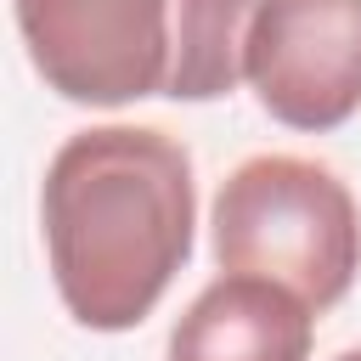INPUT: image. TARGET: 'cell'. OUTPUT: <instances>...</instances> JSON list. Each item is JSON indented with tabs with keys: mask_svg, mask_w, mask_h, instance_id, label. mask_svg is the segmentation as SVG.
<instances>
[{
	"mask_svg": "<svg viewBox=\"0 0 361 361\" xmlns=\"http://www.w3.org/2000/svg\"><path fill=\"white\" fill-rule=\"evenodd\" d=\"M214 259L231 276L282 282L310 310H327L361 271L355 197L316 158H243L214 197Z\"/></svg>",
	"mask_w": 361,
	"mask_h": 361,
	"instance_id": "7a4b0ae2",
	"label": "cell"
},
{
	"mask_svg": "<svg viewBox=\"0 0 361 361\" xmlns=\"http://www.w3.org/2000/svg\"><path fill=\"white\" fill-rule=\"evenodd\" d=\"M39 220L68 316L90 333H124L152 316L192 254V158L147 124L79 130L45 169Z\"/></svg>",
	"mask_w": 361,
	"mask_h": 361,
	"instance_id": "6da1fadb",
	"label": "cell"
},
{
	"mask_svg": "<svg viewBox=\"0 0 361 361\" xmlns=\"http://www.w3.org/2000/svg\"><path fill=\"white\" fill-rule=\"evenodd\" d=\"M17 34L62 102L124 107L175 90L180 0H17Z\"/></svg>",
	"mask_w": 361,
	"mask_h": 361,
	"instance_id": "3957f363",
	"label": "cell"
},
{
	"mask_svg": "<svg viewBox=\"0 0 361 361\" xmlns=\"http://www.w3.org/2000/svg\"><path fill=\"white\" fill-rule=\"evenodd\" d=\"M243 79L288 130H338L361 113V0H259Z\"/></svg>",
	"mask_w": 361,
	"mask_h": 361,
	"instance_id": "277c9868",
	"label": "cell"
},
{
	"mask_svg": "<svg viewBox=\"0 0 361 361\" xmlns=\"http://www.w3.org/2000/svg\"><path fill=\"white\" fill-rule=\"evenodd\" d=\"M316 310L265 276L209 282L169 333V361H310Z\"/></svg>",
	"mask_w": 361,
	"mask_h": 361,
	"instance_id": "5b68a950",
	"label": "cell"
},
{
	"mask_svg": "<svg viewBox=\"0 0 361 361\" xmlns=\"http://www.w3.org/2000/svg\"><path fill=\"white\" fill-rule=\"evenodd\" d=\"M338 361H361V344H355V350H344V355H338Z\"/></svg>",
	"mask_w": 361,
	"mask_h": 361,
	"instance_id": "8992f818",
	"label": "cell"
}]
</instances>
